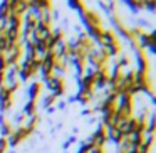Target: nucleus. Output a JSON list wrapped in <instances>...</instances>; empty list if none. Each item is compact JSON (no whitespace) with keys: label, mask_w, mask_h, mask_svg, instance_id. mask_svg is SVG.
Masks as SVG:
<instances>
[{"label":"nucleus","mask_w":156,"mask_h":153,"mask_svg":"<svg viewBox=\"0 0 156 153\" xmlns=\"http://www.w3.org/2000/svg\"><path fill=\"white\" fill-rule=\"evenodd\" d=\"M27 94H29V99H30V101H35L37 96L41 94V82H37V81L32 82L27 89Z\"/></svg>","instance_id":"nucleus-1"},{"label":"nucleus","mask_w":156,"mask_h":153,"mask_svg":"<svg viewBox=\"0 0 156 153\" xmlns=\"http://www.w3.org/2000/svg\"><path fill=\"white\" fill-rule=\"evenodd\" d=\"M35 111H37L35 101H30V99H29L27 104H25L24 108H22V115H24V116H34V115H35Z\"/></svg>","instance_id":"nucleus-2"},{"label":"nucleus","mask_w":156,"mask_h":153,"mask_svg":"<svg viewBox=\"0 0 156 153\" xmlns=\"http://www.w3.org/2000/svg\"><path fill=\"white\" fill-rule=\"evenodd\" d=\"M12 129H14V128H12V125L9 121H5L4 125L0 126V135H2V138H7V136L12 133Z\"/></svg>","instance_id":"nucleus-3"},{"label":"nucleus","mask_w":156,"mask_h":153,"mask_svg":"<svg viewBox=\"0 0 156 153\" xmlns=\"http://www.w3.org/2000/svg\"><path fill=\"white\" fill-rule=\"evenodd\" d=\"M7 148H9V145H7V140L0 136V153H5V151H7Z\"/></svg>","instance_id":"nucleus-4"},{"label":"nucleus","mask_w":156,"mask_h":153,"mask_svg":"<svg viewBox=\"0 0 156 153\" xmlns=\"http://www.w3.org/2000/svg\"><path fill=\"white\" fill-rule=\"evenodd\" d=\"M66 106H67V103H66V101H59L55 108H57V109H66Z\"/></svg>","instance_id":"nucleus-5"}]
</instances>
